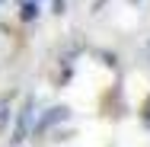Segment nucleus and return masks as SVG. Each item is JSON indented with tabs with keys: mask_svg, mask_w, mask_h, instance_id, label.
I'll use <instances>...</instances> for the list:
<instances>
[{
	"mask_svg": "<svg viewBox=\"0 0 150 147\" xmlns=\"http://www.w3.org/2000/svg\"><path fill=\"white\" fill-rule=\"evenodd\" d=\"M29 115H32V106H26V109H23V115H19V125H16V134L10 138L13 144H19V141L26 138V131H29Z\"/></svg>",
	"mask_w": 150,
	"mask_h": 147,
	"instance_id": "f257e3e1",
	"label": "nucleus"
},
{
	"mask_svg": "<svg viewBox=\"0 0 150 147\" xmlns=\"http://www.w3.org/2000/svg\"><path fill=\"white\" fill-rule=\"evenodd\" d=\"M10 125V102L6 99H0V131Z\"/></svg>",
	"mask_w": 150,
	"mask_h": 147,
	"instance_id": "20e7f679",
	"label": "nucleus"
},
{
	"mask_svg": "<svg viewBox=\"0 0 150 147\" xmlns=\"http://www.w3.org/2000/svg\"><path fill=\"white\" fill-rule=\"evenodd\" d=\"M38 16V3L35 0H23V19H35Z\"/></svg>",
	"mask_w": 150,
	"mask_h": 147,
	"instance_id": "7ed1b4c3",
	"label": "nucleus"
},
{
	"mask_svg": "<svg viewBox=\"0 0 150 147\" xmlns=\"http://www.w3.org/2000/svg\"><path fill=\"white\" fill-rule=\"evenodd\" d=\"M67 115V109H64V106H61V109H51V112H48V115L42 118V125H38V128H35V131H45V128H48V125H54V121H61V118Z\"/></svg>",
	"mask_w": 150,
	"mask_h": 147,
	"instance_id": "f03ea898",
	"label": "nucleus"
}]
</instances>
